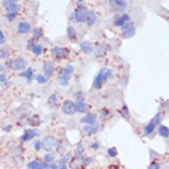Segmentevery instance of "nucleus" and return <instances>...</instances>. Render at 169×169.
<instances>
[{"mask_svg": "<svg viewBox=\"0 0 169 169\" xmlns=\"http://www.w3.org/2000/svg\"><path fill=\"white\" fill-rule=\"evenodd\" d=\"M106 115H108V110H107V109H103V110H102V114H101V116L104 117V116H106Z\"/></svg>", "mask_w": 169, "mask_h": 169, "instance_id": "47", "label": "nucleus"}, {"mask_svg": "<svg viewBox=\"0 0 169 169\" xmlns=\"http://www.w3.org/2000/svg\"><path fill=\"white\" fill-rule=\"evenodd\" d=\"M48 104H49L51 107H57L59 105V99L57 95L55 93H51L48 98Z\"/></svg>", "mask_w": 169, "mask_h": 169, "instance_id": "20", "label": "nucleus"}, {"mask_svg": "<svg viewBox=\"0 0 169 169\" xmlns=\"http://www.w3.org/2000/svg\"><path fill=\"white\" fill-rule=\"evenodd\" d=\"M98 125H86L85 127H83V129H82V131H83L84 134L86 135V136H91V135H95L96 134V132H98Z\"/></svg>", "mask_w": 169, "mask_h": 169, "instance_id": "13", "label": "nucleus"}, {"mask_svg": "<svg viewBox=\"0 0 169 169\" xmlns=\"http://www.w3.org/2000/svg\"><path fill=\"white\" fill-rule=\"evenodd\" d=\"M156 127H157V124H156V122L153 119L145 128H144V135H145V136H147V135H151V133L154 131Z\"/></svg>", "mask_w": 169, "mask_h": 169, "instance_id": "23", "label": "nucleus"}, {"mask_svg": "<svg viewBox=\"0 0 169 169\" xmlns=\"http://www.w3.org/2000/svg\"><path fill=\"white\" fill-rule=\"evenodd\" d=\"M71 157H72V154L71 153H67L66 156L63 157V158L61 159V160L59 161V164H61V163H63V164H66L67 161L70 160V159H71Z\"/></svg>", "mask_w": 169, "mask_h": 169, "instance_id": "36", "label": "nucleus"}, {"mask_svg": "<svg viewBox=\"0 0 169 169\" xmlns=\"http://www.w3.org/2000/svg\"><path fill=\"white\" fill-rule=\"evenodd\" d=\"M87 13L88 11L84 8L83 5H79L77 6V8L75 9V13H74V17H75V20L79 23H83L86 21V17H87Z\"/></svg>", "mask_w": 169, "mask_h": 169, "instance_id": "6", "label": "nucleus"}, {"mask_svg": "<svg viewBox=\"0 0 169 169\" xmlns=\"http://www.w3.org/2000/svg\"><path fill=\"white\" fill-rule=\"evenodd\" d=\"M96 54H98V56H104V55L106 54L105 48H104V47H99L98 51H96Z\"/></svg>", "mask_w": 169, "mask_h": 169, "instance_id": "37", "label": "nucleus"}, {"mask_svg": "<svg viewBox=\"0 0 169 169\" xmlns=\"http://www.w3.org/2000/svg\"><path fill=\"white\" fill-rule=\"evenodd\" d=\"M20 8H21L20 4H18V3H14V4H11V5L9 6V8H6V11H8V13L18 14V11H20Z\"/></svg>", "mask_w": 169, "mask_h": 169, "instance_id": "27", "label": "nucleus"}, {"mask_svg": "<svg viewBox=\"0 0 169 169\" xmlns=\"http://www.w3.org/2000/svg\"><path fill=\"white\" fill-rule=\"evenodd\" d=\"M47 168L48 169H58V165L55 163H50V164H47Z\"/></svg>", "mask_w": 169, "mask_h": 169, "instance_id": "42", "label": "nucleus"}, {"mask_svg": "<svg viewBox=\"0 0 169 169\" xmlns=\"http://www.w3.org/2000/svg\"><path fill=\"white\" fill-rule=\"evenodd\" d=\"M120 113H122V115L125 118H128L130 116V112H129V109H128L127 105H124L122 108V110H120Z\"/></svg>", "mask_w": 169, "mask_h": 169, "instance_id": "35", "label": "nucleus"}, {"mask_svg": "<svg viewBox=\"0 0 169 169\" xmlns=\"http://www.w3.org/2000/svg\"><path fill=\"white\" fill-rule=\"evenodd\" d=\"M73 73H74V67L71 64H67V66L64 67L61 71V75L59 76V83L62 86H67L69 84L70 79H71Z\"/></svg>", "mask_w": 169, "mask_h": 169, "instance_id": "2", "label": "nucleus"}, {"mask_svg": "<svg viewBox=\"0 0 169 169\" xmlns=\"http://www.w3.org/2000/svg\"><path fill=\"white\" fill-rule=\"evenodd\" d=\"M38 133L37 132V130L34 129H27L25 130L23 133V135L20 137V140L21 142H27V141H30V140H32L33 138H35V137L37 136Z\"/></svg>", "mask_w": 169, "mask_h": 169, "instance_id": "10", "label": "nucleus"}, {"mask_svg": "<svg viewBox=\"0 0 169 169\" xmlns=\"http://www.w3.org/2000/svg\"><path fill=\"white\" fill-rule=\"evenodd\" d=\"M107 154H108V156L111 157V158H114V157L117 156V151L115 147H110V148H108Z\"/></svg>", "mask_w": 169, "mask_h": 169, "instance_id": "34", "label": "nucleus"}, {"mask_svg": "<svg viewBox=\"0 0 169 169\" xmlns=\"http://www.w3.org/2000/svg\"><path fill=\"white\" fill-rule=\"evenodd\" d=\"M80 122L82 124H86V125H96V115L93 114V113H87V114H85L81 118Z\"/></svg>", "mask_w": 169, "mask_h": 169, "instance_id": "14", "label": "nucleus"}, {"mask_svg": "<svg viewBox=\"0 0 169 169\" xmlns=\"http://www.w3.org/2000/svg\"><path fill=\"white\" fill-rule=\"evenodd\" d=\"M31 51H32V53L35 55V56H40V55H42V53H43V46L40 44H34L33 45V47L31 48Z\"/></svg>", "mask_w": 169, "mask_h": 169, "instance_id": "26", "label": "nucleus"}, {"mask_svg": "<svg viewBox=\"0 0 169 169\" xmlns=\"http://www.w3.org/2000/svg\"><path fill=\"white\" fill-rule=\"evenodd\" d=\"M4 71V67L2 64H0V72H3Z\"/></svg>", "mask_w": 169, "mask_h": 169, "instance_id": "48", "label": "nucleus"}, {"mask_svg": "<svg viewBox=\"0 0 169 169\" xmlns=\"http://www.w3.org/2000/svg\"><path fill=\"white\" fill-rule=\"evenodd\" d=\"M122 37L125 38H130L134 37L136 33V28H135L134 24L131 21H129L128 23H125L124 26H122Z\"/></svg>", "mask_w": 169, "mask_h": 169, "instance_id": "7", "label": "nucleus"}, {"mask_svg": "<svg viewBox=\"0 0 169 169\" xmlns=\"http://www.w3.org/2000/svg\"><path fill=\"white\" fill-rule=\"evenodd\" d=\"M34 149L37 151L42 149V141H41V140H37V141L34 142Z\"/></svg>", "mask_w": 169, "mask_h": 169, "instance_id": "39", "label": "nucleus"}, {"mask_svg": "<svg viewBox=\"0 0 169 169\" xmlns=\"http://www.w3.org/2000/svg\"><path fill=\"white\" fill-rule=\"evenodd\" d=\"M6 81V76L4 74L0 75V82H5Z\"/></svg>", "mask_w": 169, "mask_h": 169, "instance_id": "45", "label": "nucleus"}, {"mask_svg": "<svg viewBox=\"0 0 169 169\" xmlns=\"http://www.w3.org/2000/svg\"><path fill=\"white\" fill-rule=\"evenodd\" d=\"M130 21V16L128 14H122L120 17H118L116 20L114 21V25L118 26V27H122L124 26L125 23H128Z\"/></svg>", "mask_w": 169, "mask_h": 169, "instance_id": "16", "label": "nucleus"}, {"mask_svg": "<svg viewBox=\"0 0 169 169\" xmlns=\"http://www.w3.org/2000/svg\"><path fill=\"white\" fill-rule=\"evenodd\" d=\"M29 124L31 125H33V127H37V125H38L41 124L40 117H38L37 115H33V116L29 119Z\"/></svg>", "mask_w": 169, "mask_h": 169, "instance_id": "30", "label": "nucleus"}, {"mask_svg": "<svg viewBox=\"0 0 169 169\" xmlns=\"http://www.w3.org/2000/svg\"><path fill=\"white\" fill-rule=\"evenodd\" d=\"M75 105H76V112H79V113H84L87 111V104L85 102H83V101H77L76 103H75Z\"/></svg>", "mask_w": 169, "mask_h": 169, "instance_id": "19", "label": "nucleus"}, {"mask_svg": "<svg viewBox=\"0 0 169 169\" xmlns=\"http://www.w3.org/2000/svg\"><path fill=\"white\" fill-rule=\"evenodd\" d=\"M5 43V37H4L3 31L0 29V45H3Z\"/></svg>", "mask_w": 169, "mask_h": 169, "instance_id": "41", "label": "nucleus"}, {"mask_svg": "<svg viewBox=\"0 0 169 169\" xmlns=\"http://www.w3.org/2000/svg\"><path fill=\"white\" fill-rule=\"evenodd\" d=\"M14 3H17V0H3V1H2V5H3V8L5 9L9 8V6Z\"/></svg>", "mask_w": 169, "mask_h": 169, "instance_id": "33", "label": "nucleus"}, {"mask_svg": "<svg viewBox=\"0 0 169 169\" xmlns=\"http://www.w3.org/2000/svg\"><path fill=\"white\" fill-rule=\"evenodd\" d=\"M91 148H93V149H99V148H100V143H99L98 141L93 142V143L91 144Z\"/></svg>", "mask_w": 169, "mask_h": 169, "instance_id": "43", "label": "nucleus"}, {"mask_svg": "<svg viewBox=\"0 0 169 169\" xmlns=\"http://www.w3.org/2000/svg\"><path fill=\"white\" fill-rule=\"evenodd\" d=\"M16 17H17V14H11V13H8V14H6V19H8L9 22H11V21L15 20Z\"/></svg>", "mask_w": 169, "mask_h": 169, "instance_id": "38", "label": "nucleus"}, {"mask_svg": "<svg viewBox=\"0 0 169 169\" xmlns=\"http://www.w3.org/2000/svg\"><path fill=\"white\" fill-rule=\"evenodd\" d=\"M83 163V161H82L81 158H79L78 156L77 157H74L73 159L71 160V163H70V166H71L72 169H79L81 166V164Z\"/></svg>", "mask_w": 169, "mask_h": 169, "instance_id": "22", "label": "nucleus"}, {"mask_svg": "<svg viewBox=\"0 0 169 169\" xmlns=\"http://www.w3.org/2000/svg\"><path fill=\"white\" fill-rule=\"evenodd\" d=\"M67 34L71 42H75V41L77 40V32H76V29H75L73 26H69V27H67Z\"/></svg>", "mask_w": 169, "mask_h": 169, "instance_id": "21", "label": "nucleus"}, {"mask_svg": "<svg viewBox=\"0 0 169 169\" xmlns=\"http://www.w3.org/2000/svg\"><path fill=\"white\" fill-rule=\"evenodd\" d=\"M57 147V139L54 136L48 135L45 136L42 140V148H44L46 151H51Z\"/></svg>", "mask_w": 169, "mask_h": 169, "instance_id": "3", "label": "nucleus"}, {"mask_svg": "<svg viewBox=\"0 0 169 169\" xmlns=\"http://www.w3.org/2000/svg\"><path fill=\"white\" fill-rule=\"evenodd\" d=\"M80 49L84 54H90L93 51V47L91 43L89 42H82L80 44Z\"/></svg>", "mask_w": 169, "mask_h": 169, "instance_id": "18", "label": "nucleus"}, {"mask_svg": "<svg viewBox=\"0 0 169 169\" xmlns=\"http://www.w3.org/2000/svg\"><path fill=\"white\" fill-rule=\"evenodd\" d=\"M28 169H47V164L45 162H41L37 160L30 161L27 164Z\"/></svg>", "mask_w": 169, "mask_h": 169, "instance_id": "12", "label": "nucleus"}, {"mask_svg": "<svg viewBox=\"0 0 169 169\" xmlns=\"http://www.w3.org/2000/svg\"><path fill=\"white\" fill-rule=\"evenodd\" d=\"M111 74H112L111 70L107 69V67H104V69L101 70V71L99 72V74L95 77V79H93V88H96V89L102 88L103 84L108 80V78L111 77Z\"/></svg>", "mask_w": 169, "mask_h": 169, "instance_id": "1", "label": "nucleus"}, {"mask_svg": "<svg viewBox=\"0 0 169 169\" xmlns=\"http://www.w3.org/2000/svg\"><path fill=\"white\" fill-rule=\"evenodd\" d=\"M8 66L15 71H22L27 67V61L22 57H19V58H16L14 60H9L8 62Z\"/></svg>", "mask_w": 169, "mask_h": 169, "instance_id": "4", "label": "nucleus"}, {"mask_svg": "<svg viewBox=\"0 0 169 169\" xmlns=\"http://www.w3.org/2000/svg\"><path fill=\"white\" fill-rule=\"evenodd\" d=\"M148 169H160V164L157 163V162H153V163L149 165Z\"/></svg>", "mask_w": 169, "mask_h": 169, "instance_id": "40", "label": "nucleus"}, {"mask_svg": "<svg viewBox=\"0 0 169 169\" xmlns=\"http://www.w3.org/2000/svg\"><path fill=\"white\" fill-rule=\"evenodd\" d=\"M58 169H69V168H67V164L61 163V164H59V165H58Z\"/></svg>", "mask_w": 169, "mask_h": 169, "instance_id": "46", "label": "nucleus"}, {"mask_svg": "<svg viewBox=\"0 0 169 169\" xmlns=\"http://www.w3.org/2000/svg\"><path fill=\"white\" fill-rule=\"evenodd\" d=\"M43 35V30L42 28L40 27H37L33 29V32H32V37H33V40H38Z\"/></svg>", "mask_w": 169, "mask_h": 169, "instance_id": "28", "label": "nucleus"}, {"mask_svg": "<svg viewBox=\"0 0 169 169\" xmlns=\"http://www.w3.org/2000/svg\"><path fill=\"white\" fill-rule=\"evenodd\" d=\"M30 29H31L30 24L28 22H25V21L21 22L18 25V32L20 33V34H26V33L29 32Z\"/></svg>", "mask_w": 169, "mask_h": 169, "instance_id": "17", "label": "nucleus"}, {"mask_svg": "<svg viewBox=\"0 0 169 169\" xmlns=\"http://www.w3.org/2000/svg\"><path fill=\"white\" fill-rule=\"evenodd\" d=\"M51 55L54 59H64L69 56V50L62 47H54L51 49Z\"/></svg>", "mask_w": 169, "mask_h": 169, "instance_id": "5", "label": "nucleus"}, {"mask_svg": "<svg viewBox=\"0 0 169 169\" xmlns=\"http://www.w3.org/2000/svg\"><path fill=\"white\" fill-rule=\"evenodd\" d=\"M54 159H55V157H54V154H46L45 156H44V162L46 164H50V163H53L54 162Z\"/></svg>", "mask_w": 169, "mask_h": 169, "instance_id": "29", "label": "nucleus"}, {"mask_svg": "<svg viewBox=\"0 0 169 169\" xmlns=\"http://www.w3.org/2000/svg\"><path fill=\"white\" fill-rule=\"evenodd\" d=\"M43 71H44V74H45V76L47 77V78L51 77L52 75H53V73H54V71H55V64H54V62L51 61V60L47 61L44 64V67H43Z\"/></svg>", "mask_w": 169, "mask_h": 169, "instance_id": "11", "label": "nucleus"}, {"mask_svg": "<svg viewBox=\"0 0 169 169\" xmlns=\"http://www.w3.org/2000/svg\"><path fill=\"white\" fill-rule=\"evenodd\" d=\"M83 151H84L83 145H79L78 147H77V153H78V154H83Z\"/></svg>", "mask_w": 169, "mask_h": 169, "instance_id": "44", "label": "nucleus"}, {"mask_svg": "<svg viewBox=\"0 0 169 169\" xmlns=\"http://www.w3.org/2000/svg\"><path fill=\"white\" fill-rule=\"evenodd\" d=\"M21 77H24V78H26L28 80V82H31V80H32L33 78V71L31 67H28L27 70H26L25 72H23V73L20 74Z\"/></svg>", "mask_w": 169, "mask_h": 169, "instance_id": "25", "label": "nucleus"}, {"mask_svg": "<svg viewBox=\"0 0 169 169\" xmlns=\"http://www.w3.org/2000/svg\"><path fill=\"white\" fill-rule=\"evenodd\" d=\"M86 24L88 27H93L96 23V15L93 11H89L87 13V17H86Z\"/></svg>", "mask_w": 169, "mask_h": 169, "instance_id": "15", "label": "nucleus"}, {"mask_svg": "<svg viewBox=\"0 0 169 169\" xmlns=\"http://www.w3.org/2000/svg\"><path fill=\"white\" fill-rule=\"evenodd\" d=\"M61 110L66 115H74L76 113V105L71 100H66L61 105Z\"/></svg>", "mask_w": 169, "mask_h": 169, "instance_id": "8", "label": "nucleus"}, {"mask_svg": "<svg viewBox=\"0 0 169 169\" xmlns=\"http://www.w3.org/2000/svg\"><path fill=\"white\" fill-rule=\"evenodd\" d=\"M9 55V50L8 49H4V48H0V59H4L6 58Z\"/></svg>", "mask_w": 169, "mask_h": 169, "instance_id": "32", "label": "nucleus"}, {"mask_svg": "<svg viewBox=\"0 0 169 169\" xmlns=\"http://www.w3.org/2000/svg\"><path fill=\"white\" fill-rule=\"evenodd\" d=\"M109 6L112 11H122L127 8V2L125 0H109Z\"/></svg>", "mask_w": 169, "mask_h": 169, "instance_id": "9", "label": "nucleus"}, {"mask_svg": "<svg viewBox=\"0 0 169 169\" xmlns=\"http://www.w3.org/2000/svg\"><path fill=\"white\" fill-rule=\"evenodd\" d=\"M158 133L161 137H163V138H168L169 137V129L164 125H161L160 127H159Z\"/></svg>", "mask_w": 169, "mask_h": 169, "instance_id": "24", "label": "nucleus"}, {"mask_svg": "<svg viewBox=\"0 0 169 169\" xmlns=\"http://www.w3.org/2000/svg\"><path fill=\"white\" fill-rule=\"evenodd\" d=\"M35 80H37V83H40V84H45V83H47L48 78L45 76V75L38 74L37 76L35 77Z\"/></svg>", "mask_w": 169, "mask_h": 169, "instance_id": "31", "label": "nucleus"}]
</instances>
